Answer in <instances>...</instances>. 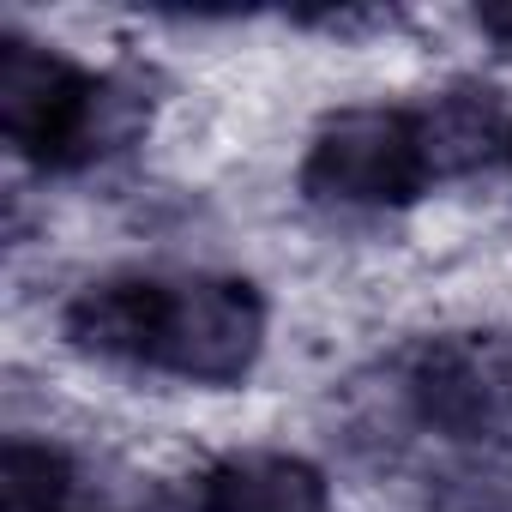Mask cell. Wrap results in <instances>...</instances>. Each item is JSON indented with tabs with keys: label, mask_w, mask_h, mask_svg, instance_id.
I'll list each match as a JSON object with an SVG mask.
<instances>
[{
	"label": "cell",
	"mask_w": 512,
	"mask_h": 512,
	"mask_svg": "<svg viewBox=\"0 0 512 512\" xmlns=\"http://www.w3.org/2000/svg\"><path fill=\"white\" fill-rule=\"evenodd\" d=\"M139 121L145 109L127 85L91 79L67 55L25 37L0 43V127L25 157L49 169H79L103 151H121Z\"/></svg>",
	"instance_id": "1"
},
{
	"label": "cell",
	"mask_w": 512,
	"mask_h": 512,
	"mask_svg": "<svg viewBox=\"0 0 512 512\" xmlns=\"http://www.w3.org/2000/svg\"><path fill=\"white\" fill-rule=\"evenodd\" d=\"M266 344V302L241 278H175L157 284V320L145 368L193 386H235Z\"/></svg>",
	"instance_id": "2"
},
{
	"label": "cell",
	"mask_w": 512,
	"mask_h": 512,
	"mask_svg": "<svg viewBox=\"0 0 512 512\" xmlns=\"http://www.w3.org/2000/svg\"><path fill=\"white\" fill-rule=\"evenodd\" d=\"M428 145L416 115L398 109H344L332 115L302 163V187L320 205H350V211H386L410 205L428 187Z\"/></svg>",
	"instance_id": "3"
},
{
	"label": "cell",
	"mask_w": 512,
	"mask_h": 512,
	"mask_svg": "<svg viewBox=\"0 0 512 512\" xmlns=\"http://www.w3.org/2000/svg\"><path fill=\"white\" fill-rule=\"evenodd\" d=\"M199 512H326V476L290 452H235L205 470Z\"/></svg>",
	"instance_id": "4"
},
{
	"label": "cell",
	"mask_w": 512,
	"mask_h": 512,
	"mask_svg": "<svg viewBox=\"0 0 512 512\" xmlns=\"http://www.w3.org/2000/svg\"><path fill=\"white\" fill-rule=\"evenodd\" d=\"M422 416L446 434H476L500 416V374L476 344H434L410 380Z\"/></svg>",
	"instance_id": "5"
},
{
	"label": "cell",
	"mask_w": 512,
	"mask_h": 512,
	"mask_svg": "<svg viewBox=\"0 0 512 512\" xmlns=\"http://www.w3.org/2000/svg\"><path fill=\"white\" fill-rule=\"evenodd\" d=\"M157 284L163 278H103L79 290L67 308V338L109 362H145L151 320H157Z\"/></svg>",
	"instance_id": "6"
},
{
	"label": "cell",
	"mask_w": 512,
	"mask_h": 512,
	"mask_svg": "<svg viewBox=\"0 0 512 512\" xmlns=\"http://www.w3.org/2000/svg\"><path fill=\"white\" fill-rule=\"evenodd\" d=\"M416 127H422V145H428V169L434 175L440 169H470L488 151H506V133H512L500 121V109H494L488 91H452L428 115H416Z\"/></svg>",
	"instance_id": "7"
},
{
	"label": "cell",
	"mask_w": 512,
	"mask_h": 512,
	"mask_svg": "<svg viewBox=\"0 0 512 512\" xmlns=\"http://www.w3.org/2000/svg\"><path fill=\"white\" fill-rule=\"evenodd\" d=\"M0 494H7V512H61L73 494V464L55 446L13 440L0 458Z\"/></svg>",
	"instance_id": "8"
},
{
	"label": "cell",
	"mask_w": 512,
	"mask_h": 512,
	"mask_svg": "<svg viewBox=\"0 0 512 512\" xmlns=\"http://www.w3.org/2000/svg\"><path fill=\"white\" fill-rule=\"evenodd\" d=\"M476 25H482L488 37H500V43L512 49V7H488V13H476Z\"/></svg>",
	"instance_id": "9"
},
{
	"label": "cell",
	"mask_w": 512,
	"mask_h": 512,
	"mask_svg": "<svg viewBox=\"0 0 512 512\" xmlns=\"http://www.w3.org/2000/svg\"><path fill=\"white\" fill-rule=\"evenodd\" d=\"M506 157H512V133H506Z\"/></svg>",
	"instance_id": "10"
}]
</instances>
